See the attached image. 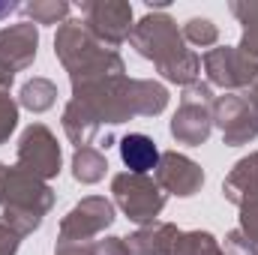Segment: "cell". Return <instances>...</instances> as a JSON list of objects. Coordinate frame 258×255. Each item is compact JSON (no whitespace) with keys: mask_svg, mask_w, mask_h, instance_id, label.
I'll return each mask as SVG.
<instances>
[{"mask_svg":"<svg viewBox=\"0 0 258 255\" xmlns=\"http://www.w3.org/2000/svg\"><path fill=\"white\" fill-rule=\"evenodd\" d=\"M120 153H123V162L132 171H150L159 159V153L147 135H126L120 141Z\"/></svg>","mask_w":258,"mask_h":255,"instance_id":"6da1fadb","label":"cell"}]
</instances>
